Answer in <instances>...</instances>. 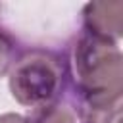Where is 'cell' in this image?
<instances>
[{"label": "cell", "instance_id": "277c9868", "mask_svg": "<svg viewBox=\"0 0 123 123\" xmlns=\"http://www.w3.org/2000/svg\"><path fill=\"white\" fill-rule=\"evenodd\" d=\"M123 94L77 100V115L81 123H121Z\"/></svg>", "mask_w": 123, "mask_h": 123}, {"label": "cell", "instance_id": "5b68a950", "mask_svg": "<svg viewBox=\"0 0 123 123\" xmlns=\"http://www.w3.org/2000/svg\"><path fill=\"white\" fill-rule=\"evenodd\" d=\"M27 119L29 123H77V111L65 94L63 98H58L50 104L33 108Z\"/></svg>", "mask_w": 123, "mask_h": 123}, {"label": "cell", "instance_id": "8992f818", "mask_svg": "<svg viewBox=\"0 0 123 123\" xmlns=\"http://www.w3.org/2000/svg\"><path fill=\"white\" fill-rule=\"evenodd\" d=\"M15 58H17V42L6 29L0 27V77L10 73Z\"/></svg>", "mask_w": 123, "mask_h": 123}, {"label": "cell", "instance_id": "6da1fadb", "mask_svg": "<svg viewBox=\"0 0 123 123\" xmlns=\"http://www.w3.org/2000/svg\"><path fill=\"white\" fill-rule=\"evenodd\" d=\"M67 90L73 100L123 94V56L117 42L96 37L85 29L69 44L63 56Z\"/></svg>", "mask_w": 123, "mask_h": 123}, {"label": "cell", "instance_id": "3957f363", "mask_svg": "<svg viewBox=\"0 0 123 123\" xmlns=\"http://www.w3.org/2000/svg\"><path fill=\"white\" fill-rule=\"evenodd\" d=\"M83 29L111 42L123 37V2H88L83 8Z\"/></svg>", "mask_w": 123, "mask_h": 123}, {"label": "cell", "instance_id": "7a4b0ae2", "mask_svg": "<svg viewBox=\"0 0 123 123\" xmlns=\"http://www.w3.org/2000/svg\"><path fill=\"white\" fill-rule=\"evenodd\" d=\"M8 75L13 100L31 110L63 98L69 92L63 54L54 50L31 48L17 54Z\"/></svg>", "mask_w": 123, "mask_h": 123}, {"label": "cell", "instance_id": "52a82bcc", "mask_svg": "<svg viewBox=\"0 0 123 123\" xmlns=\"http://www.w3.org/2000/svg\"><path fill=\"white\" fill-rule=\"evenodd\" d=\"M0 123H29V119L25 115H21V113L10 111V113H2L0 115Z\"/></svg>", "mask_w": 123, "mask_h": 123}]
</instances>
